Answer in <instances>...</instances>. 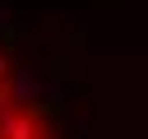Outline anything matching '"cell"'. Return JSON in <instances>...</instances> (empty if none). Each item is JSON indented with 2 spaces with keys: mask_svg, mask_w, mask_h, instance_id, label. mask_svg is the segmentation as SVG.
<instances>
[{
  "mask_svg": "<svg viewBox=\"0 0 148 139\" xmlns=\"http://www.w3.org/2000/svg\"><path fill=\"white\" fill-rule=\"evenodd\" d=\"M0 79H9V60L5 56H0Z\"/></svg>",
  "mask_w": 148,
  "mask_h": 139,
  "instance_id": "277c9868",
  "label": "cell"
},
{
  "mask_svg": "<svg viewBox=\"0 0 148 139\" xmlns=\"http://www.w3.org/2000/svg\"><path fill=\"white\" fill-rule=\"evenodd\" d=\"M5 102H14V97H9V88H5V79H0V107H5Z\"/></svg>",
  "mask_w": 148,
  "mask_h": 139,
  "instance_id": "3957f363",
  "label": "cell"
},
{
  "mask_svg": "<svg viewBox=\"0 0 148 139\" xmlns=\"http://www.w3.org/2000/svg\"><path fill=\"white\" fill-rule=\"evenodd\" d=\"M0 23H9V14H5V9H0Z\"/></svg>",
  "mask_w": 148,
  "mask_h": 139,
  "instance_id": "5b68a950",
  "label": "cell"
},
{
  "mask_svg": "<svg viewBox=\"0 0 148 139\" xmlns=\"http://www.w3.org/2000/svg\"><path fill=\"white\" fill-rule=\"evenodd\" d=\"M5 88H9V97H14L18 107H23V102H37V97H42V79H32L28 70H9Z\"/></svg>",
  "mask_w": 148,
  "mask_h": 139,
  "instance_id": "7a4b0ae2",
  "label": "cell"
},
{
  "mask_svg": "<svg viewBox=\"0 0 148 139\" xmlns=\"http://www.w3.org/2000/svg\"><path fill=\"white\" fill-rule=\"evenodd\" d=\"M0 139H42V125L28 107L18 102H5L0 107Z\"/></svg>",
  "mask_w": 148,
  "mask_h": 139,
  "instance_id": "6da1fadb",
  "label": "cell"
}]
</instances>
